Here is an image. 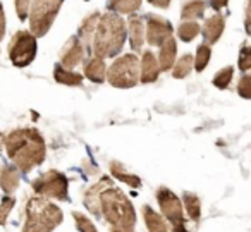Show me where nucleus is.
<instances>
[{
	"label": "nucleus",
	"mask_w": 251,
	"mask_h": 232,
	"mask_svg": "<svg viewBox=\"0 0 251 232\" xmlns=\"http://www.w3.org/2000/svg\"><path fill=\"white\" fill-rule=\"evenodd\" d=\"M232 76H234V67L232 66H227L224 69H220L219 73L213 76V84H215L219 90H227L232 81Z\"/></svg>",
	"instance_id": "bb28decb"
},
{
	"label": "nucleus",
	"mask_w": 251,
	"mask_h": 232,
	"mask_svg": "<svg viewBox=\"0 0 251 232\" xmlns=\"http://www.w3.org/2000/svg\"><path fill=\"white\" fill-rule=\"evenodd\" d=\"M172 232H188V229H186V224L174 225V227H172Z\"/></svg>",
	"instance_id": "c9c22d12"
},
{
	"label": "nucleus",
	"mask_w": 251,
	"mask_h": 232,
	"mask_svg": "<svg viewBox=\"0 0 251 232\" xmlns=\"http://www.w3.org/2000/svg\"><path fill=\"white\" fill-rule=\"evenodd\" d=\"M73 218H74V222H76V227L79 232H98L93 222H91L84 213H81V211H74Z\"/></svg>",
	"instance_id": "cd10ccee"
},
{
	"label": "nucleus",
	"mask_w": 251,
	"mask_h": 232,
	"mask_svg": "<svg viewBox=\"0 0 251 232\" xmlns=\"http://www.w3.org/2000/svg\"><path fill=\"white\" fill-rule=\"evenodd\" d=\"M200 31H201V26L196 21H184V23H181V26L177 28V36L184 43H189L200 35Z\"/></svg>",
	"instance_id": "393cba45"
},
{
	"label": "nucleus",
	"mask_w": 251,
	"mask_h": 232,
	"mask_svg": "<svg viewBox=\"0 0 251 232\" xmlns=\"http://www.w3.org/2000/svg\"><path fill=\"white\" fill-rule=\"evenodd\" d=\"M105 74H107V66H105L103 59L91 55L84 62V76L90 81H93V83H103Z\"/></svg>",
	"instance_id": "dca6fc26"
},
{
	"label": "nucleus",
	"mask_w": 251,
	"mask_h": 232,
	"mask_svg": "<svg viewBox=\"0 0 251 232\" xmlns=\"http://www.w3.org/2000/svg\"><path fill=\"white\" fill-rule=\"evenodd\" d=\"M239 69L243 71V73H248L251 67V49L248 45H243V49H241L239 52Z\"/></svg>",
	"instance_id": "7c9ffc66"
},
{
	"label": "nucleus",
	"mask_w": 251,
	"mask_h": 232,
	"mask_svg": "<svg viewBox=\"0 0 251 232\" xmlns=\"http://www.w3.org/2000/svg\"><path fill=\"white\" fill-rule=\"evenodd\" d=\"M160 76V67H158V60L153 55V52L150 50H145L143 57H141L140 62V79L143 84L155 83Z\"/></svg>",
	"instance_id": "f8f14e48"
},
{
	"label": "nucleus",
	"mask_w": 251,
	"mask_h": 232,
	"mask_svg": "<svg viewBox=\"0 0 251 232\" xmlns=\"http://www.w3.org/2000/svg\"><path fill=\"white\" fill-rule=\"evenodd\" d=\"M157 201L160 205L162 217L165 220H169V224L174 227V225H182L186 224L184 220V211H182V203L176 193H172L169 187L160 186L157 189Z\"/></svg>",
	"instance_id": "1a4fd4ad"
},
{
	"label": "nucleus",
	"mask_w": 251,
	"mask_h": 232,
	"mask_svg": "<svg viewBox=\"0 0 251 232\" xmlns=\"http://www.w3.org/2000/svg\"><path fill=\"white\" fill-rule=\"evenodd\" d=\"M193 71V55L191 53H184L177 62H174L172 66V76L176 79H184L189 76V73Z\"/></svg>",
	"instance_id": "5701e85b"
},
{
	"label": "nucleus",
	"mask_w": 251,
	"mask_h": 232,
	"mask_svg": "<svg viewBox=\"0 0 251 232\" xmlns=\"http://www.w3.org/2000/svg\"><path fill=\"white\" fill-rule=\"evenodd\" d=\"M110 232H134L133 229H115V227H110Z\"/></svg>",
	"instance_id": "e433bc0d"
},
{
	"label": "nucleus",
	"mask_w": 251,
	"mask_h": 232,
	"mask_svg": "<svg viewBox=\"0 0 251 232\" xmlns=\"http://www.w3.org/2000/svg\"><path fill=\"white\" fill-rule=\"evenodd\" d=\"M53 77H55L57 83L66 84V86H81L83 84V76L74 71H67L62 66H55L53 69Z\"/></svg>",
	"instance_id": "412c9836"
},
{
	"label": "nucleus",
	"mask_w": 251,
	"mask_h": 232,
	"mask_svg": "<svg viewBox=\"0 0 251 232\" xmlns=\"http://www.w3.org/2000/svg\"><path fill=\"white\" fill-rule=\"evenodd\" d=\"M4 35H5V12L2 4H0V40L4 38Z\"/></svg>",
	"instance_id": "473e14b6"
},
{
	"label": "nucleus",
	"mask_w": 251,
	"mask_h": 232,
	"mask_svg": "<svg viewBox=\"0 0 251 232\" xmlns=\"http://www.w3.org/2000/svg\"><path fill=\"white\" fill-rule=\"evenodd\" d=\"M227 4H229V0H210V7L215 9V11H220V9H224Z\"/></svg>",
	"instance_id": "72a5a7b5"
},
{
	"label": "nucleus",
	"mask_w": 251,
	"mask_h": 232,
	"mask_svg": "<svg viewBox=\"0 0 251 232\" xmlns=\"http://www.w3.org/2000/svg\"><path fill=\"white\" fill-rule=\"evenodd\" d=\"M84 55H86V50H84L83 43L79 42V38L71 36L60 50V66L64 69H74L77 64L83 62Z\"/></svg>",
	"instance_id": "9b49d317"
},
{
	"label": "nucleus",
	"mask_w": 251,
	"mask_h": 232,
	"mask_svg": "<svg viewBox=\"0 0 251 232\" xmlns=\"http://www.w3.org/2000/svg\"><path fill=\"white\" fill-rule=\"evenodd\" d=\"M62 220L64 213L57 205L42 196H31L25 205L23 232H53Z\"/></svg>",
	"instance_id": "20e7f679"
},
{
	"label": "nucleus",
	"mask_w": 251,
	"mask_h": 232,
	"mask_svg": "<svg viewBox=\"0 0 251 232\" xmlns=\"http://www.w3.org/2000/svg\"><path fill=\"white\" fill-rule=\"evenodd\" d=\"M83 201L95 217L103 218L110 227L134 229L136 225V211L131 200L108 177H101L97 184L88 187Z\"/></svg>",
	"instance_id": "f257e3e1"
},
{
	"label": "nucleus",
	"mask_w": 251,
	"mask_h": 232,
	"mask_svg": "<svg viewBox=\"0 0 251 232\" xmlns=\"http://www.w3.org/2000/svg\"><path fill=\"white\" fill-rule=\"evenodd\" d=\"M5 152L14 167L23 174H29L42 165L47 156V145L43 136L35 128H19L4 138Z\"/></svg>",
	"instance_id": "f03ea898"
},
{
	"label": "nucleus",
	"mask_w": 251,
	"mask_h": 232,
	"mask_svg": "<svg viewBox=\"0 0 251 232\" xmlns=\"http://www.w3.org/2000/svg\"><path fill=\"white\" fill-rule=\"evenodd\" d=\"M126 33L129 35V43L133 50H141L145 45V23L140 16L131 14L129 21H127V29Z\"/></svg>",
	"instance_id": "4468645a"
},
{
	"label": "nucleus",
	"mask_w": 251,
	"mask_h": 232,
	"mask_svg": "<svg viewBox=\"0 0 251 232\" xmlns=\"http://www.w3.org/2000/svg\"><path fill=\"white\" fill-rule=\"evenodd\" d=\"M110 172L112 176H114V179H119L121 182L127 184V186L131 187H140L141 186V179L138 176H134V174L127 172V170L124 169V165L119 162H110Z\"/></svg>",
	"instance_id": "aec40b11"
},
{
	"label": "nucleus",
	"mask_w": 251,
	"mask_h": 232,
	"mask_svg": "<svg viewBox=\"0 0 251 232\" xmlns=\"http://www.w3.org/2000/svg\"><path fill=\"white\" fill-rule=\"evenodd\" d=\"M143 218L148 232H169V224L160 213L153 210L150 205L143 206Z\"/></svg>",
	"instance_id": "f3484780"
},
{
	"label": "nucleus",
	"mask_w": 251,
	"mask_h": 232,
	"mask_svg": "<svg viewBox=\"0 0 251 232\" xmlns=\"http://www.w3.org/2000/svg\"><path fill=\"white\" fill-rule=\"evenodd\" d=\"M64 0H33L31 14H29V33L35 38L45 36L52 28Z\"/></svg>",
	"instance_id": "423d86ee"
},
{
	"label": "nucleus",
	"mask_w": 251,
	"mask_h": 232,
	"mask_svg": "<svg viewBox=\"0 0 251 232\" xmlns=\"http://www.w3.org/2000/svg\"><path fill=\"white\" fill-rule=\"evenodd\" d=\"M2 145H4V136L0 134V150H2Z\"/></svg>",
	"instance_id": "4c0bfd02"
},
{
	"label": "nucleus",
	"mask_w": 251,
	"mask_h": 232,
	"mask_svg": "<svg viewBox=\"0 0 251 232\" xmlns=\"http://www.w3.org/2000/svg\"><path fill=\"white\" fill-rule=\"evenodd\" d=\"M148 4L155 5L158 9H167L171 5V0H148Z\"/></svg>",
	"instance_id": "f704fd0d"
},
{
	"label": "nucleus",
	"mask_w": 251,
	"mask_h": 232,
	"mask_svg": "<svg viewBox=\"0 0 251 232\" xmlns=\"http://www.w3.org/2000/svg\"><path fill=\"white\" fill-rule=\"evenodd\" d=\"M31 186L36 196H42L45 200H49V198L59 201L69 200V180L59 170H49V172L42 174L33 180Z\"/></svg>",
	"instance_id": "0eeeda50"
},
{
	"label": "nucleus",
	"mask_w": 251,
	"mask_h": 232,
	"mask_svg": "<svg viewBox=\"0 0 251 232\" xmlns=\"http://www.w3.org/2000/svg\"><path fill=\"white\" fill-rule=\"evenodd\" d=\"M186 206V211H188L189 218L191 220H200V215H201V203H200V198L196 196L195 193H184L182 194V201Z\"/></svg>",
	"instance_id": "b1692460"
},
{
	"label": "nucleus",
	"mask_w": 251,
	"mask_h": 232,
	"mask_svg": "<svg viewBox=\"0 0 251 232\" xmlns=\"http://www.w3.org/2000/svg\"><path fill=\"white\" fill-rule=\"evenodd\" d=\"M224 28H226V19L222 14H213L210 19H206L203 25V38H205V45H213L215 42H219V38L222 36Z\"/></svg>",
	"instance_id": "ddd939ff"
},
{
	"label": "nucleus",
	"mask_w": 251,
	"mask_h": 232,
	"mask_svg": "<svg viewBox=\"0 0 251 232\" xmlns=\"http://www.w3.org/2000/svg\"><path fill=\"white\" fill-rule=\"evenodd\" d=\"M107 7L117 14H134L141 7V0H108Z\"/></svg>",
	"instance_id": "4be33fe9"
},
{
	"label": "nucleus",
	"mask_w": 251,
	"mask_h": 232,
	"mask_svg": "<svg viewBox=\"0 0 251 232\" xmlns=\"http://www.w3.org/2000/svg\"><path fill=\"white\" fill-rule=\"evenodd\" d=\"M205 0H188L181 7V18L184 21H196V19L205 16Z\"/></svg>",
	"instance_id": "6ab92c4d"
},
{
	"label": "nucleus",
	"mask_w": 251,
	"mask_h": 232,
	"mask_svg": "<svg viewBox=\"0 0 251 232\" xmlns=\"http://www.w3.org/2000/svg\"><path fill=\"white\" fill-rule=\"evenodd\" d=\"M176 55H177V43L174 38L165 40L160 45V53H158V67H160V73H167L169 69H172L176 62Z\"/></svg>",
	"instance_id": "2eb2a0df"
},
{
	"label": "nucleus",
	"mask_w": 251,
	"mask_h": 232,
	"mask_svg": "<svg viewBox=\"0 0 251 232\" xmlns=\"http://www.w3.org/2000/svg\"><path fill=\"white\" fill-rule=\"evenodd\" d=\"M237 93L244 98V100H250L251 98V76L248 73L243 74V77L237 83Z\"/></svg>",
	"instance_id": "c756f323"
},
{
	"label": "nucleus",
	"mask_w": 251,
	"mask_h": 232,
	"mask_svg": "<svg viewBox=\"0 0 251 232\" xmlns=\"http://www.w3.org/2000/svg\"><path fill=\"white\" fill-rule=\"evenodd\" d=\"M29 4H31V0H16V12H18V18L21 21H25L28 18Z\"/></svg>",
	"instance_id": "2f4dec72"
},
{
	"label": "nucleus",
	"mask_w": 251,
	"mask_h": 232,
	"mask_svg": "<svg viewBox=\"0 0 251 232\" xmlns=\"http://www.w3.org/2000/svg\"><path fill=\"white\" fill-rule=\"evenodd\" d=\"M126 38V21L119 14H100L95 29L91 33L88 53H93V57L108 59L121 53L124 49Z\"/></svg>",
	"instance_id": "7ed1b4c3"
},
{
	"label": "nucleus",
	"mask_w": 251,
	"mask_h": 232,
	"mask_svg": "<svg viewBox=\"0 0 251 232\" xmlns=\"http://www.w3.org/2000/svg\"><path fill=\"white\" fill-rule=\"evenodd\" d=\"M0 187L7 194H12L19 187V172L14 165L0 167Z\"/></svg>",
	"instance_id": "a211bd4d"
},
{
	"label": "nucleus",
	"mask_w": 251,
	"mask_h": 232,
	"mask_svg": "<svg viewBox=\"0 0 251 232\" xmlns=\"http://www.w3.org/2000/svg\"><path fill=\"white\" fill-rule=\"evenodd\" d=\"M145 40H147L148 45L151 47H160L165 40L172 38V25L171 21L160 18V16H147V26H145Z\"/></svg>",
	"instance_id": "9d476101"
},
{
	"label": "nucleus",
	"mask_w": 251,
	"mask_h": 232,
	"mask_svg": "<svg viewBox=\"0 0 251 232\" xmlns=\"http://www.w3.org/2000/svg\"><path fill=\"white\" fill-rule=\"evenodd\" d=\"M9 59L16 67H26L36 57V38L29 31L14 33L9 42Z\"/></svg>",
	"instance_id": "6e6552de"
},
{
	"label": "nucleus",
	"mask_w": 251,
	"mask_h": 232,
	"mask_svg": "<svg viewBox=\"0 0 251 232\" xmlns=\"http://www.w3.org/2000/svg\"><path fill=\"white\" fill-rule=\"evenodd\" d=\"M14 205H16V200L11 194L2 198V203H0V225H5V222H7V218H9V213L12 211Z\"/></svg>",
	"instance_id": "c85d7f7f"
},
{
	"label": "nucleus",
	"mask_w": 251,
	"mask_h": 232,
	"mask_svg": "<svg viewBox=\"0 0 251 232\" xmlns=\"http://www.w3.org/2000/svg\"><path fill=\"white\" fill-rule=\"evenodd\" d=\"M210 57H212V50L208 45H200L196 49V55L193 57V69H196V73H201L210 62Z\"/></svg>",
	"instance_id": "a878e982"
},
{
	"label": "nucleus",
	"mask_w": 251,
	"mask_h": 232,
	"mask_svg": "<svg viewBox=\"0 0 251 232\" xmlns=\"http://www.w3.org/2000/svg\"><path fill=\"white\" fill-rule=\"evenodd\" d=\"M105 79L115 88H133L140 81V59L134 53H126L112 62L110 67H107Z\"/></svg>",
	"instance_id": "39448f33"
}]
</instances>
